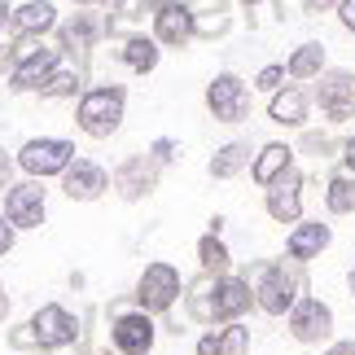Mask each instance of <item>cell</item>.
Listing matches in <instances>:
<instances>
[{"label":"cell","instance_id":"d590c367","mask_svg":"<svg viewBox=\"0 0 355 355\" xmlns=\"http://www.w3.org/2000/svg\"><path fill=\"white\" fill-rule=\"evenodd\" d=\"M324 5H329V0H303V9H307V13H316V9H324Z\"/></svg>","mask_w":355,"mask_h":355},{"label":"cell","instance_id":"836d02e7","mask_svg":"<svg viewBox=\"0 0 355 355\" xmlns=\"http://www.w3.org/2000/svg\"><path fill=\"white\" fill-rule=\"evenodd\" d=\"M329 355H355V338H351V343H334Z\"/></svg>","mask_w":355,"mask_h":355},{"label":"cell","instance_id":"e0dca14e","mask_svg":"<svg viewBox=\"0 0 355 355\" xmlns=\"http://www.w3.org/2000/svg\"><path fill=\"white\" fill-rule=\"evenodd\" d=\"M324 245H329V224H298L285 250H290V259H316Z\"/></svg>","mask_w":355,"mask_h":355},{"label":"cell","instance_id":"277c9868","mask_svg":"<svg viewBox=\"0 0 355 355\" xmlns=\"http://www.w3.org/2000/svg\"><path fill=\"white\" fill-rule=\"evenodd\" d=\"M175 294H180V272L171 263H149L141 285H136V298H141L145 311H167L175 303Z\"/></svg>","mask_w":355,"mask_h":355},{"label":"cell","instance_id":"30bf717a","mask_svg":"<svg viewBox=\"0 0 355 355\" xmlns=\"http://www.w3.org/2000/svg\"><path fill=\"white\" fill-rule=\"evenodd\" d=\"M110 334H114V347L123 355H149L154 351V320L145 311H123Z\"/></svg>","mask_w":355,"mask_h":355},{"label":"cell","instance_id":"6da1fadb","mask_svg":"<svg viewBox=\"0 0 355 355\" xmlns=\"http://www.w3.org/2000/svg\"><path fill=\"white\" fill-rule=\"evenodd\" d=\"M123 123V88H92L84 101H79V128L88 136H110Z\"/></svg>","mask_w":355,"mask_h":355},{"label":"cell","instance_id":"4316f807","mask_svg":"<svg viewBox=\"0 0 355 355\" xmlns=\"http://www.w3.org/2000/svg\"><path fill=\"white\" fill-rule=\"evenodd\" d=\"M198 254H202V268H207V272H224V268H228V250H224V245L215 241V237L202 241V245H198Z\"/></svg>","mask_w":355,"mask_h":355},{"label":"cell","instance_id":"f546056e","mask_svg":"<svg viewBox=\"0 0 355 355\" xmlns=\"http://www.w3.org/2000/svg\"><path fill=\"white\" fill-rule=\"evenodd\" d=\"M338 13H343V26H347V31H355V0H343Z\"/></svg>","mask_w":355,"mask_h":355},{"label":"cell","instance_id":"cb8c5ba5","mask_svg":"<svg viewBox=\"0 0 355 355\" xmlns=\"http://www.w3.org/2000/svg\"><path fill=\"white\" fill-rule=\"evenodd\" d=\"M324 202H329V211H338V215L355 211V175H334V180H329V193H324Z\"/></svg>","mask_w":355,"mask_h":355},{"label":"cell","instance_id":"d4e9b609","mask_svg":"<svg viewBox=\"0 0 355 355\" xmlns=\"http://www.w3.org/2000/svg\"><path fill=\"white\" fill-rule=\"evenodd\" d=\"M92 35H97V22L88 18V13H79V18L62 31V40H66V49H88L92 44Z\"/></svg>","mask_w":355,"mask_h":355},{"label":"cell","instance_id":"d6986e66","mask_svg":"<svg viewBox=\"0 0 355 355\" xmlns=\"http://www.w3.org/2000/svg\"><path fill=\"white\" fill-rule=\"evenodd\" d=\"M53 22H58V9L49 5V0H26V5L13 13V26H18L22 35H35V31H53Z\"/></svg>","mask_w":355,"mask_h":355},{"label":"cell","instance_id":"7402d4cb","mask_svg":"<svg viewBox=\"0 0 355 355\" xmlns=\"http://www.w3.org/2000/svg\"><path fill=\"white\" fill-rule=\"evenodd\" d=\"M119 58L132 66V71H154L158 66V44L154 40H145V35H132L128 44L119 49Z\"/></svg>","mask_w":355,"mask_h":355},{"label":"cell","instance_id":"ac0fdd59","mask_svg":"<svg viewBox=\"0 0 355 355\" xmlns=\"http://www.w3.org/2000/svg\"><path fill=\"white\" fill-rule=\"evenodd\" d=\"M268 114H272V123H281V128H298V123L307 119V97L298 88H285V92L272 97Z\"/></svg>","mask_w":355,"mask_h":355},{"label":"cell","instance_id":"9c48e42d","mask_svg":"<svg viewBox=\"0 0 355 355\" xmlns=\"http://www.w3.org/2000/svg\"><path fill=\"white\" fill-rule=\"evenodd\" d=\"M5 220L13 228L44 224V189H40V184H13L5 193Z\"/></svg>","mask_w":355,"mask_h":355},{"label":"cell","instance_id":"5bb4252c","mask_svg":"<svg viewBox=\"0 0 355 355\" xmlns=\"http://www.w3.org/2000/svg\"><path fill=\"white\" fill-rule=\"evenodd\" d=\"M320 110L329 119H351L355 114V79L347 71H334L320 84Z\"/></svg>","mask_w":355,"mask_h":355},{"label":"cell","instance_id":"1f68e13d","mask_svg":"<svg viewBox=\"0 0 355 355\" xmlns=\"http://www.w3.org/2000/svg\"><path fill=\"white\" fill-rule=\"evenodd\" d=\"M9 171H13V162H9L5 149H0V189H9Z\"/></svg>","mask_w":355,"mask_h":355},{"label":"cell","instance_id":"f1b7e54d","mask_svg":"<svg viewBox=\"0 0 355 355\" xmlns=\"http://www.w3.org/2000/svg\"><path fill=\"white\" fill-rule=\"evenodd\" d=\"M281 79H285V66H263L254 84L263 88V92H277V88H281Z\"/></svg>","mask_w":355,"mask_h":355},{"label":"cell","instance_id":"3957f363","mask_svg":"<svg viewBox=\"0 0 355 355\" xmlns=\"http://www.w3.org/2000/svg\"><path fill=\"white\" fill-rule=\"evenodd\" d=\"M75 162V145L58 141V136H40V141H26L18 154V167L31 175H58Z\"/></svg>","mask_w":355,"mask_h":355},{"label":"cell","instance_id":"5b68a950","mask_svg":"<svg viewBox=\"0 0 355 355\" xmlns=\"http://www.w3.org/2000/svg\"><path fill=\"white\" fill-rule=\"evenodd\" d=\"M254 303L268 311V316H281L285 307H294V277L281 263H263L259 268V285H254Z\"/></svg>","mask_w":355,"mask_h":355},{"label":"cell","instance_id":"ba28073f","mask_svg":"<svg viewBox=\"0 0 355 355\" xmlns=\"http://www.w3.org/2000/svg\"><path fill=\"white\" fill-rule=\"evenodd\" d=\"M334 329V311L320 303V298H298L290 311V334L298 343H324Z\"/></svg>","mask_w":355,"mask_h":355},{"label":"cell","instance_id":"4dcf8cb0","mask_svg":"<svg viewBox=\"0 0 355 355\" xmlns=\"http://www.w3.org/2000/svg\"><path fill=\"white\" fill-rule=\"evenodd\" d=\"M9 245H13V224L5 220V215H0V254H5Z\"/></svg>","mask_w":355,"mask_h":355},{"label":"cell","instance_id":"ab89813d","mask_svg":"<svg viewBox=\"0 0 355 355\" xmlns=\"http://www.w3.org/2000/svg\"><path fill=\"white\" fill-rule=\"evenodd\" d=\"M245 5H259V0H245Z\"/></svg>","mask_w":355,"mask_h":355},{"label":"cell","instance_id":"ffe728a7","mask_svg":"<svg viewBox=\"0 0 355 355\" xmlns=\"http://www.w3.org/2000/svg\"><path fill=\"white\" fill-rule=\"evenodd\" d=\"M290 154H294L290 145H263V154H259V162H254V180L272 184L277 175H285L290 171Z\"/></svg>","mask_w":355,"mask_h":355},{"label":"cell","instance_id":"52a82bcc","mask_svg":"<svg viewBox=\"0 0 355 355\" xmlns=\"http://www.w3.org/2000/svg\"><path fill=\"white\" fill-rule=\"evenodd\" d=\"M31 338H35V347H66V343H75V320H71V311L66 307H58V303H49V307H40L35 316H31Z\"/></svg>","mask_w":355,"mask_h":355},{"label":"cell","instance_id":"f35d334b","mask_svg":"<svg viewBox=\"0 0 355 355\" xmlns=\"http://www.w3.org/2000/svg\"><path fill=\"white\" fill-rule=\"evenodd\" d=\"M351 294H355V272H351Z\"/></svg>","mask_w":355,"mask_h":355},{"label":"cell","instance_id":"60d3db41","mask_svg":"<svg viewBox=\"0 0 355 355\" xmlns=\"http://www.w3.org/2000/svg\"><path fill=\"white\" fill-rule=\"evenodd\" d=\"M79 5H92V0H79Z\"/></svg>","mask_w":355,"mask_h":355},{"label":"cell","instance_id":"7c38bea8","mask_svg":"<svg viewBox=\"0 0 355 355\" xmlns=\"http://www.w3.org/2000/svg\"><path fill=\"white\" fill-rule=\"evenodd\" d=\"M53 71H58V53L53 49H31L26 58L13 66V75H9V88L13 92H26V88H44Z\"/></svg>","mask_w":355,"mask_h":355},{"label":"cell","instance_id":"e575fe53","mask_svg":"<svg viewBox=\"0 0 355 355\" xmlns=\"http://www.w3.org/2000/svg\"><path fill=\"white\" fill-rule=\"evenodd\" d=\"M171 149H175V145H171V141H158V145H154V154H158V158H162V162H167V158H171Z\"/></svg>","mask_w":355,"mask_h":355},{"label":"cell","instance_id":"603a6c76","mask_svg":"<svg viewBox=\"0 0 355 355\" xmlns=\"http://www.w3.org/2000/svg\"><path fill=\"white\" fill-rule=\"evenodd\" d=\"M320 66H324V49H320V44H303V49L290 58L285 75H290V79H311V75H320Z\"/></svg>","mask_w":355,"mask_h":355},{"label":"cell","instance_id":"74e56055","mask_svg":"<svg viewBox=\"0 0 355 355\" xmlns=\"http://www.w3.org/2000/svg\"><path fill=\"white\" fill-rule=\"evenodd\" d=\"M5 13H9V9H5V0H0V26H5Z\"/></svg>","mask_w":355,"mask_h":355},{"label":"cell","instance_id":"484cf974","mask_svg":"<svg viewBox=\"0 0 355 355\" xmlns=\"http://www.w3.org/2000/svg\"><path fill=\"white\" fill-rule=\"evenodd\" d=\"M220 334V355H245L250 351V329L241 324H228V329H215Z\"/></svg>","mask_w":355,"mask_h":355},{"label":"cell","instance_id":"4fadbf2b","mask_svg":"<svg viewBox=\"0 0 355 355\" xmlns=\"http://www.w3.org/2000/svg\"><path fill=\"white\" fill-rule=\"evenodd\" d=\"M62 175H66V198L71 202H92V198H101V189H110V175L88 158H75Z\"/></svg>","mask_w":355,"mask_h":355},{"label":"cell","instance_id":"83f0119b","mask_svg":"<svg viewBox=\"0 0 355 355\" xmlns=\"http://www.w3.org/2000/svg\"><path fill=\"white\" fill-rule=\"evenodd\" d=\"M75 88H79V79L71 71H53V79L40 92H44V97H66V92H75Z\"/></svg>","mask_w":355,"mask_h":355},{"label":"cell","instance_id":"44dd1931","mask_svg":"<svg viewBox=\"0 0 355 355\" xmlns=\"http://www.w3.org/2000/svg\"><path fill=\"white\" fill-rule=\"evenodd\" d=\"M245 162H250V145L233 141V145H224L220 154L211 158V175H215V180H228V175H237Z\"/></svg>","mask_w":355,"mask_h":355},{"label":"cell","instance_id":"8fae6325","mask_svg":"<svg viewBox=\"0 0 355 355\" xmlns=\"http://www.w3.org/2000/svg\"><path fill=\"white\" fill-rule=\"evenodd\" d=\"M298 211H303V180H298V171L290 167L268 189V215L281 220V224H290V220H298Z\"/></svg>","mask_w":355,"mask_h":355},{"label":"cell","instance_id":"2e32d148","mask_svg":"<svg viewBox=\"0 0 355 355\" xmlns=\"http://www.w3.org/2000/svg\"><path fill=\"white\" fill-rule=\"evenodd\" d=\"M154 180H158V171H154V162H145V158H128V162L119 167V175H114V184H119L123 198L149 193V189H154Z\"/></svg>","mask_w":355,"mask_h":355},{"label":"cell","instance_id":"8d00e7d4","mask_svg":"<svg viewBox=\"0 0 355 355\" xmlns=\"http://www.w3.org/2000/svg\"><path fill=\"white\" fill-rule=\"evenodd\" d=\"M5 311H9V298H5V290H0V316H5Z\"/></svg>","mask_w":355,"mask_h":355},{"label":"cell","instance_id":"7a4b0ae2","mask_svg":"<svg viewBox=\"0 0 355 355\" xmlns=\"http://www.w3.org/2000/svg\"><path fill=\"white\" fill-rule=\"evenodd\" d=\"M250 285L237 281V277H224V281H215V294L211 298H193V316L198 320H233L241 316L245 307H250Z\"/></svg>","mask_w":355,"mask_h":355},{"label":"cell","instance_id":"d6a6232c","mask_svg":"<svg viewBox=\"0 0 355 355\" xmlns=\"http://www.w3.org/2000/svg\"><path fill=\"white\" fill-rule=\"evenodd\" d=\"M343 162H347V171L355 175V136H351V141L343 145Z\"/></svg>","mask_w":355,"mask_h":355},{"label":"cell","instance_id":"9a60e30c","mask_svg":"<svg viewBox=\"0 0 355 355\" xmlns=\"http://www.w3.org/2000/svg\"><path fill=\"white\" fill-rule=\"evenodd\" d=\"M154 26H158L162 44H184V40L193 35V9L189 5H162L154 13Z\"/></svg>","mask_w":355,"mask_h":355},{"label":"cell","instance_id":"8992f818","mask_svg":"<svg viewBox=\"0 0 355 355\" xmlns=\"http://www.w3.org/2000/svg\"><path fill=\"white\" fill-rule=\"evenodd\" d=\"M207 105L220 123H241L245 110H250V97H245V84L237 75H215L207 88Z\"/></svg>","mask_w":355,"mask_h":355}]
</instances>
